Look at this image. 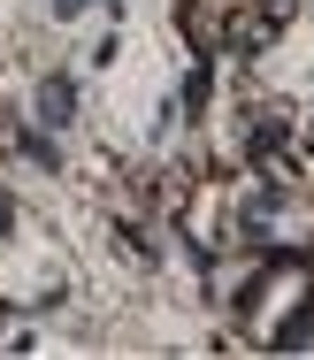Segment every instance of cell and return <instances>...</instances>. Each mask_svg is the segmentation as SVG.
Returning <instances> with one entry per match:
<instances>
[{
  "label": "cell",
  "instance_id": "1",
  "mask_svg": "<svg viewBox=\"0 0 314 360\" xmlns=\"http://www.w3.org/2000/svg\"><path fill=\"white\" fill-rule=\"evenodd\" d=\"M237 322H245L253 345H276V353L307 345L314 338V253L268 245L261 269H253V284L237 291Z\"/></svg>",
  "mask_w": 314,
  "mask_h": 360
},
{
  "label": "cell",
  "instance_id": "2",
  "mask_svg": "<svg viewBox=\"0 0 314 360\" xmlns=\"http://www.w3.org/2000/svg\"><path fill=\"white\" fill-rule=\"evenodd\" d=\"M77 123V84L54 70V77H39V131H70Z\"/></svg>",
  "mask_w": 314,
  "mask_h": 360
},
{
  "label": "cell",
  "instance_id": "6",
  "mask_svg": "<svg viewBox=\"0 0 314 360\" xmlns=\"http://www.w3.org/2000/svg\"><path fill=\"white\" fill-rule=\"evenodd\" d=\"M54 15H84V0H54Z\"/></svg>",
  "mask_w": 314,
  "mask_h": 360
},
{
  "label": "cell",
  "instance_id": "5",
  "mask_svg": "<svg viewBox=\"0 0 314 360\" xmlns=\"http://www.w3.org/2000/svg\"><path fill=\"white\" fill-rule=\"evenodd\" d=\"M8 230H15V200L0 192V238H8Z\"/></svg>",
  "mask_w": 314,
  "mask_h": 360
},
{
  "label": "cell",
  "instance_id": "3",
  "mask_svg": "<svg viewBox=\"0 0 314 360\" xmlns=\"http://www.w3.org/2000/svg\"><path fill=\"white\" fill-rule=\"evenodd\" d=\"M15 146H23V161H39V169H62V146L46 139V131H15Z\"/></svg>",
  "mask_w": 314,
  "mask_h": 360
},
{
  "label": "cell",
  "instance_id": "4",
  "mask_svg": "<svg viewBox=\"0 0 314 360\" xmlns=\"http://www.w3.org/2000/svg\"><path fill=\"white\" fill-rule=\"evenodd\" d=\"M207 92H215V77H207V62L184 77V115H207Z\"/></svg>",
  "mask_w": 314,
  "mask_h": 360
}]
</instances>
